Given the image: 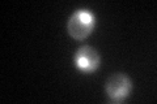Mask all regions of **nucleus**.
Listing matches in <instances>:
<instances>
[{"mask_svg":"<svg viewBox=\"0 0 157 104\" xmlns=\"http://www.w3.org/2000/svg\"><path fill=\"white\" fill-rule=\"evenodd\" d=\"M94 25L96 20L90 11L77 9L67 21V33L76 41H84L93 33Z\"/></svg>","mask_w":157,"mask_h":104,"instance_id":"nucleus-1","label":"nucleus"},{"mask_svg":"<svg viewBox=\"0 0 157 104\" xmlns=\"http://www.w3.org/2000/svg\"><path fill=\"white\" fill-rule=\"evenodd\" d=\"M132 90V81L124 73H114L106 80L105 92L113 103H122L126 100Z\"/></svg>","mask_w":157,"mask_h":104,"instance_id":"nucleus-2","label":"nucleus"},{"mask_svg":"<svg viewBox=\"0 0 157 104\" xmlns=\"http://www.w3.org/2000/svg\"><path fill=\"white\" fill-rule=\"evenodd\" d=\"M75 66L80 72L85 74H90L96 72L101 65V56L97 49L90 46H82L76 51L73 57Z\"/></svg>","mask_w":157,"mask_h":104,"instance_id":"nucleus-3","label":"nucleus"}]
</instances>
